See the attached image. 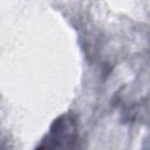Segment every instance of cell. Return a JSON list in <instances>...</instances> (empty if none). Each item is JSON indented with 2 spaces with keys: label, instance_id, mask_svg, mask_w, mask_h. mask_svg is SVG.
<instances>
[{
  "label": "cell",
  "instance_id": "1",
  "mask_svg": "<svg viewBox=\"0 0 150 150\" xmlns=\"http://www.w3.org/2000/svg\"><path fill=\"white\" fill-rule=\"evenodd\" d=\"M79 141V123L74 114L59 116L50 125L46 136L38 145L39 149H73Z\"/></svg>",
  "mask_w": 150,
  "mask_h": 150
}]
</instances>
